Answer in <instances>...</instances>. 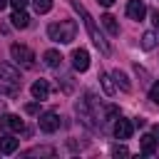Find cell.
<instances>
[{
    "mask_svg": "<svg viewBox=\"0 0 159 159\" xmlns=\"http://www.w3.org/2000/svg\"><path fill=\"white\" fill-rule=\"evenodd\" d=\"M70 5H72V7H75V12H77V15L82 17V22H84V27H87V32H89V40H92V42H94V45L99 47V52H102V55H109V52H112V47H109V42L104 40L102 30L97 27L94 17H92V15L87 12V7H84V5L80 2V0H70Z\"/></svg>",
    "mask_w": 159,
    "mask_h": 159,
    "instance_id": "6da1fadb",
    "label": "cell"
},
{
    "mask_svg": "<svg viewBox=\"0 0 159 159\" xmlns=\"http://www.w3.org/2000/svg\"><path fill=\"white\" fill-rule=\"evenodd\" d=\"M47 37L52 42L60 45H70L77 37V22L75 20H60V22H50L47 25Z\"/></svg>",
    "mask_w": 159,
    "mask_h": 159,
    "instance_id": "7a4b0ae2",
    "label": "cell"
},
{
    "mask_svg": "<svg viewBox=\"0 0 159 159\" xmlns=\"http://www.w3.org/2000/svg\"><path fill=\"white\" fill-rule=\"evenodd\" d=\"M10 57L15 60V65H20V67H25V70L35 67V52H32L27 45L12 42V45H10Z\"/></svg>",
    "mask_w": 159,
    "mask_h": 159,
    "instance_id": "3957f363",
    "label": "cell"
},
{
    "mask_svg": "<svg viewBox=\"0 0 159 159\" xmlns=\"http://www.w3.org/2000/svg\"><path fill=\"white\" fill-rule=\"evenodd\" d=\"M75 112H77V117H80V122L84 124V127H89V129H97V117H94V112L89 109V104H87V99H80L77 104H75Z\"/></svg>",
    "mask_w": 159,
    "mask_h": 159,
    "instance_id": "277c9868",
    "label": "cell"
},
{
    "mask_svg": "<svg viewBox=\"0 0 159 159\" xmlns=\"http://www.w3.org/2000/svg\"><path fill=\"white\" fill-rule=\"evenodd\" d=\"M37 124H40L42 132L52 134V132L60 129V117H57V112H42V114L37 117Z\"/></svg>",
    "mask_w": 159,
    "mask_h": 159,
    "instance_id": "5b68a950",
    "label": "cell"
},
{
    "mask_svg": "<svg viewBox=\"0 0 159 159\" xmlns=\"http://www.w3.org/2000/svg\"><path fill=\"white\" fill-rule=\"evenodd\" d=\"M0 129L2 132H25V122L17 114H0Z\"/></svg>",
    "mask_w": 159,
    "mask_h": 159,
    "instance_id": "8992f818",
    "label": "cell"
},
{
    "mask_svg": "<svg viewBox=\"0 0 159 159\" xmlns=\"http://www.w3.org/2000/svg\"><path fill=\"white\" fill-rule=\"evenodd\" d=\"M0 82H5V84H20L22 80H20L17 67H12L10 62H0Z\"/></svg>",
    "mask_w": 159,
    "mask_h": 159,
    "instance_id": "52a82bcc",
    "label": "cell"
},
{
    "mask_svg": "<svg viewBox=\"0 0 159 159\" xmlns=\"http://www.w3.org/2000/svg\"><path fill=\"white\" fill-rule=\"evenodd\" d=\"M72 67H75L77 72H87V70H89V52H87L84 47L72 50Z\"/></svg>",
    "mask_w": 159,
    "mask_h": 159,
    "instance_id": "ba28073f",
    "label": "cell"
},
{
    "mask_svg": "<svg viewBox=\"0 0 159 159\" xmlns=\"http://www.w3.org/2000/svg\"><path fill=\"white\" fill-rule=\"evenodd\" d=\"M144 15H147V5H144V0H129V2H127V17H129V20L142 22Z\"/></svg>",
    "mask_w": 159,
    "mask_h": 159,
    "instance_id": "9c48e42d",
    "label": "cell"
},
{
    "mask_svg": "<svg viewBox=\"0 0 159 159\" xmlns=\"http://www.w3.org/2000/svg\"><path fill=\"white\" fill-rule=\"evenodd\" d=\"M132 132H134V124H132L129 119H122V117L114 119V137H117V139H129Z\"/></svg>",
    "mask_w": 159,
    "mask_h": 159,
    "instance_id": "30bf717a",
    "label": "cell"
},
{
    "mask_svg": "<svg viewBox=\"0 0 159 159\" xmlns=\"http://www.w3.org/2000/svg\"><path fill=\"white\" fill-rule=\"evenodd\" d=\"M30 92H32V97L40 99V102L47 99V97H50V82H47V80H35L32 87H30Z\"/></svg>",
    "mask_w": 159,
    "mask_h": 159,
    "instance_id": "8fae6325",
    "label": "cell"
},
{
    "mask_svg": "<svg viewBox=\"0 0 159 159\" xmlns=\"http://www.w3.org/2000/svg\"><path fill=\"white\" fill-rule=\"evenodd\" d=\"M10 22H12L15 30H25V27L30 25V15H27L25 10H15V12L10 15Z\"/></svg>",
    "mask_w": 159,
    "mask_h": 159,
    "instance_id": "7c38bea8",
    "label": "cell"
},
{
    "mask_svg": "<svg viewBox=\"0 0 159 159\" xmlns=\"http://www.w3.org/2000/svg\"><path fill=\"white\" fill-rule=\"evenodd\" d=\"M17 147H20V142L15 137H10V134L0 137V154H12V152H17Z\"/></svg>",
    "mask_w": 159,
    "mask_h": 159,
    "instance_id": "4fadbf2b",
    "label": "cell"
},
{
    "mask_svg": "<svg viewBox=\"0 0 159 159\" xmlns=\"http://www.w3.org/2000/svg\"><path fill=\"white\" fill-rule=\"evenodd\" d=\"M99 20H102V25H104V30H107V32H109L112 37H117V35H119V22H117V17H114V15H109V12H104V15L99 17Z\"/></svg>",
    "mask_w": 159,
    "mask_h": 159,
    "instance_id": "5bb4252c",
    "label": "cell"
},
{
    "mask_svg": "<svg viewBox=\"0 0 159 159\" xmlns=\"http://www.w3.org/2000/svg\"><path fill=\"white\" fill-rule=\"evenodd\" d=\"M42 62H45V67L57 70V67L62 65V55H60L57 50H47V52H42Z\"/></svg>",
    "mask_w": 159,
    "mask_h": 159,
    "instance_id": "9a60e30c",
    "label": "cell"
},
{
    "mask_svg": "<svg viewBox=\"0 0 159 159\" xmlns=\"http://www.w3.org/2000/svg\"><path fill=\"white\" fill-rule=\"evenodd\" d=\"M112 80H114V84H117L122 92H132V82H129L127 72H122V70H114V72H112Z\"/></svg>",
    "mask_w": 159,
    "mask_h": 159,
    "instance_id": "2e32d148",
    "label": "cell"
},
{
    "mask_svg": "<svg viewBox=\"0 0 159 159\" xmlns=\"http://www.w3.org/2000/svg\"><path fill=\"white\" fill-rule=\"evenodd\" d=\"M139 144H142V154H147V157L157 152V137H154V134H144Z\"/></svg>",
    "mask_w": 159,
    "mask_h": 159,
    "instance_id": "e0dca14e",
    "label": "cell"
},
{
    "mask_svg": "<svg viewBox=\"0 0 159 159\" xmlns=\"http://www.w3.org/2000/svg\"><path fill=\"white\" fill-rule=\"evenodd\" d=\"M157 42H159V37H157V32H144L142 35V40H139V45H142V50H154L157 47Z\"/></svg>",
    "mask_w": 159,
    "mask_h": 159,
    "instance_id": "ac0fdd59",
    "label": "cell"
},
{
    "mask_svg": "<svg viewBox=\"0 0 159 159\" xmlns=\"http://www.w3.org/2000/svg\"><path fill=\"white\" fill-rule=\"evenodd\" d=\"M55 147H32L25 152V157H55Z\"/></svg>",
    "mask_w": 159,
    "mask_h": 159,
    "instance_id": "d6986e66",
    "label": "cell"
},
{
    "mask_svg": "<svg viewBox=\"0 0 159 159\" xmlns=\"http://www.w3.org/2000/svg\"><path fill=\"white\" fill-rule=\"evenodd\" d=\"M99 84H102L104 94H114V89H117V84L112 82V75H107V72H99Z\"/></svg>",
    "mask_w": 159,
    "mask_h": 159,
    "instance_id": "ffe728a7",
    "label": "cell"
},
{
    "mask_svg": "<svg viewBox=\"0 0 159 159\" xmlns=\"http://www.w3.org/2000/svg\"><path fill=\"white\" fill-rule=\"evenodd\" d=\"M32 7H35L37 15H45V12L52 10V0H32Z\"/></svg>",
    "mask_w": 159,
    "mask_h": 159,
    "instance_id": "44dd1931",
    "label": "cell"
},
{
    "mask_svg": "<svg viewBox=\"0 0 159 159\" xmlns=\"http://www.w3.org/2000/svg\"><path fill=\"white\" fill-rule=\"evenodd\" d=\"M119 117V107L117 104H107L104 107V119H117Z\"/></svg>",
    "mask_w": 159,
    "mask_h": 159,
    "instance_id": "7402d4cb",
    "label": "cell"
},
{
    "mask_svg": "<svg viewBox=\"0 0 159 159\" xmlns=\"http://www.w3.org/2000/svg\"><path fill=\"white\" fill-rule=\"evenodd\" d=\"M112 157H129V149L124 144H114L112 147Z\"/></svg>",
    "mask_w": 159,
    "mask_h": 159,
    "instance_id": "603a6c76",
    "label": "cell"
},
{
    "mask_svg": "<svg viewBox=\"0 0 159 159\" xmlns=\"http://www.w3.org/2000/svg\"><path fill=\"white\" fill-rule=\"evenodd\" d=\"M149 99H152L154 104H159V80H157V82L149 87Z\"/></svg>",
    "mask_w": 159,
    "mask_h": 159,
    "instance_id": "cb8c5ba5",
    "label": "cell"
},
{
    "mask_svg": "<svg viewBox=\"0 0 159 159\" xmlns=\"http://www.w3.org/2000/svg\"><path fill=\"white\" fill-rule=\"evenodd\" d=\"M25 112H27V114H40V99H37V102H27V104H25Z\"/></svg>",
    "mask_w": 159,
    "mask_h": 159,
    "instance_id": "d4e9b609",
    "label": "cell"
},
{
    "mask_svg": "<svg viewBox=\"0 0 159 159\" xmlns=\"http://www.w3.org/2000/svg\"><path fill=\"white\" fill-rule=\"evenodd\" d=\"M27 2H30V0H10L12 10H25V7H27Z\"/></svg>",
    "mask_w": 159,
    "mask_h": 159,
    "instance_id": "484cf974",
    "label": "cell"
},
{
    "mask_svg": "<svg viewBox=\"0 0 159 159\" xmlns=\"http://www.w3.org/2000/svg\"><path fill=\"white\" fill-rule=\"evenodd\" d=\"M152 25H154V30L159 32V10H154V12H152Z\"/></svg>",
    "mask_w": 159,
    "mask_h": 159,
    "instance_id": "4316f807",
    "label": "cell"
},
{
    "mask_svg": "<svg viewBox=\"0 0 159 159\" xmlns=\"http://www.w3.org/2000/svg\"><path fill=\"white\" fill-rule=\"evenodd\" d=\"M132 124H134V127H144V119H142V117H137V119H134Z\"/></svg>",
    "mask_w": 159,
    "mask_h": 159,
    "instance_id": "83f0119b",
    "label": "cell"
},
{
    "mask_svg": "<svg viewBox=\"0 0 159 159\" xmlns=\"http://www.w3.org/2000/svg\"><path fill=\"white\" fill-rule=\"evenodd\" d=\"M99 2H102L104 7H112V5H114V0H99Z\"/></svg>",
    "mask_w": 159,
    "mask_h": 159,
    "instance_id": "f1b7e54d",
    "label": "cell"
},
{
    "mask_svg": "<svg viewBox=\"0 0 159 159\" xmlns=\"http://www.w3.org/2000/svg\"><path fill=\"white\" fill-rule=\"evenodd\" d=\"M152 134H154V137L159 139V124H154V127H152Z\"/></svg>",
    "mask_w": 159,
    "mask_h": 159,
    "instance_id": "f546056e",
    "label": "cell"
},
{
    "mask_svg": "<svg viewBox=\"0 0 159 159\" xmlns=\"http://www.w3.org/2000/svg\"><path fill=\"white\" fill-rule=\"evenodd\" d=\"M7 2H10V0H0V12L5 10V5H7Z\"/></svg>",
    "mask_w": 159,
    "mask_h": 159,
    "instance_id": "4dcf8cb0",
    "label": "cell"
},
{
    "mask_svg": "<svg viewBox=\"0 0 159 159\" xmlns=\"http://www.w3.org/2000/svg\"><path fill=\"white\" fill-rule=\"evenodd\" d=\"M2 107H5V99H2V92H0V112H2Z\"/></svg>",
    "mask_w": 159,
    "mask_h": 159,
    "instance_id": "1f68e13d",
    "label": "cell"
}]
</instances>
